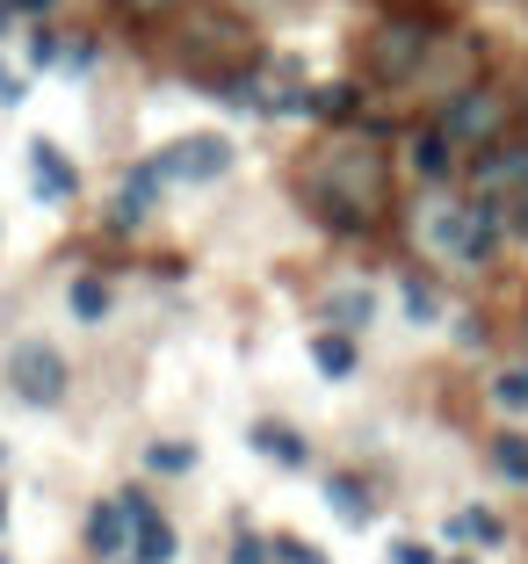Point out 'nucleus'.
Listing matches in <instances>:
<instances>
[{"mask_svg":"<svg viewBox=\"0 0 528 564\" xmlns=\"http://www.w3.org/2000/svg\"><path fill=\"white\" fill-rule=\"evenodd\" d=\"M8 15H51V0H8Z\"/></svg>","mask_w":528,"mask_h":564,"instance_id":"nucleus-30","label":"nucleus"},{"mask_svg":"<svg viewBox=\"0 0 528 564\" xmlns=\"http://www.w3.org/2000/svg\"><path fill=\"white\" fill-rule=\"evenodd\" d=\"M123 543H131L123 499H95V514H87V550H95V557H123Z\"/></svg>","mask_w":528,"mask_h":564,"instance_id":"nucleus-13","label":"nucleus"},{"mask_svg":"<svg viewBox=\"0 0 528 564\" xmlns=\"http://www.w3.org/2000/svg\"><path fill=\"white\" fill-rule=\"evenodd\" d=\"M123 521H131V564H174V529L160 521V507H152L146 492H123Z\"/></svg>","mask_w":528,"mask_h":564,"instance_id":"nucleus-5","label":"nucleus"},{"mask_svg":"<svg viewBox=\"0 0 528 564\" xmlns=\"http://www.w3.org/2000/svg\"><path fill=\"white\" fill-rule=\"evenodd\" d=\"M420 51H428V36H420L413 22H391V30L377 36V73L384 80H406V73H420Z\"/></svg>","mask_w":528,"mask_h":564,"instance_id":"nucleus-8","label":"nucleus"},{"mask_svg":"<svg viewBox=\"0 0 528 564\" xmlns=\"http://www.w3.org/2000/svg\"><path fill=\"white\" fill-rule=\"evenodd\" d=\"M442 131L456 138V152L463 145H493V138L507 131V95H493V87H456L449 109H442Z\"/></svg>","mask_w":528,"mask_h":564,"instance_id":"nucleus-3","label":"nucleus"},{"mask_svg":"<svg viewBox=\"0 0 528 564\" xmlns=\"http://www.w3.org/2000/svg\"><path fill=\"white\" fill-rule=\"evenodd\" d=\"M449 535H456V543H507V521H499L493 507H463V514L449 521Z\"/></svg>","mask_w":528,"mask_h":564,"instance_id":"nucleus-16","label":"nucleus"},{"mask_svg":"<svg viewBox=\"0 0 528 564\" xmlns=\"http://www.w3.org/2000/svg\"><path fill=\"white\" fill-rule=\"evenodd\" d=\"M326 507L347 521V529H369V521H377V499H369V485L347 478V470H341V478H326Z\"/></svg>","mask_w":528,"mask_h":564,"instance_id":"nucleus-14","label":"nucleus"},{"mask_svg":"<svg viewBox=\"0 0 528 564\" xmlns=\"http://www.w3.org/2000/svg\"><path fill=\"white\" fill-rule=\"evenodd\" d=\"M231 564H276V550H268L254 529H239V535H231Z\"/></svg>","mask_w":528,"mask_h":564,"instance_id":"nucleus-25","label":"nucleus"},{"mask_svg":"<svg viewBox=\"0 0 528 564\" xmlns=\"http://www.w3.org/2000/svg\"><path fill=\"white\" fill-rule=\"evenodd\" d=\"M406 160H413V174H420V182H449V174H456V138H449L442 123H428V131H413Z\"/></svg>","mask_w":528,"mask_h":564,"instance_id":"nucleus-9","label":"nucleus"},{"mask_svg":"<svg viewBox=\"0 0 528 564\" xmlns=\"http://www.w3.org/2000/svg\"><path fill=\"white\" fill-rule=\"evenodd\" d=\"M312 362H319V377L347 383V377H355V340H347L341 326H333V333H319V340H312Z\"/></svg>","mask_w":528,"mask_h":564,"instance_id":"nucleus-15","label":"nucleus"},{"mask_svg":"<svg viewBox=\"0 0 528 564\" xmlns=\"http://www.w3.org/2000/svg\"><path fill=\"white\" fill-rule=\"evenodd\" d=\"M30 58H36V66H58V36L36 30V36H30Z\"/></svg>","mask_w":528,"mask_h":564,"instance_id":"nucleus-29","label":"nucleus"},{"mask_svg":"<svg viewBox=\"0 0 528 564\" xmlns=\"http://www.w3.org/2000/svg\"><path fill=\"white\" fill-rule=\"evenodd\" d=\"M406 318H413V326H434V318H442V297H434L420 275L406 282Z\"/></svg>","mask_w":528,"mask_h":564,"instance_id":"nucleus-22","label":"nucleus"},{"mask_svg":"<svg viewBox=\"0 0 528 564\" xmlns=\"http://www.w3.org/2000/svg\"><path fill=\"white\" fill-rule=\"evenodd\" d=\"M0 30H8V0H0Z\"/></svg>","mask_w":528,"mask_h":564,"instance_id":"nucleus-34","label":"nucleus"},{"mask_svg":"<svg viewBox=\"0 0 528 564\" xmlns=\"http://www.w3.org/2000/svg\"><path fill=\"white\" fill-rule=\"evenodd\" d=\"M0 529H8V492H0Z\"/></svg>","mask_w":528,"mask_h":564,"instance_id":"nucleus-33","label":"nucleus"},{"mask_svg":"<svg viewBox=\"0 0 528 564\" xmlns=\"http://www.w3.org/2000/svg\"><path fill=\"white\" fill-rule=\"evenodd\" d=\"M391 564H442V557H434L428 543H413V535H398V543H391Z\"/></svg>","mask_w":528,"mask_h":564,"instance_id":"nucleus-26","label":"nucleus"},{"mask_svg":"<svg viewBox=\"0 0 528 564\" xmlns=\"http://www.w3.org/2000/svg\"><path fill=\"white\" fill-rule=\"evenodd\" d=\"M528 188V145H485V160H478V196H521Z\"/></svg>","mask_w":528,"mask_h":564,"instance_id":"nucleus-7","label":"nucleus"},{"mask_svg":"<svg viewBox=\"0 0 528 564\" xmlns=\"http://www.w3.org/2000/svg\"><path fill=\"white\" fill-rule=\"evenodd\" d=\"M268 550H276V564H326V550L304 543V535H282V543H268Z\"/></svg>","mask_w":528,"mask_h":564,"instance_id":"nucleus-24","label":"nucleus"},{"mask_svg":"<svg viewBox=\"0 0 528 564\" xmlns=\"http://www.w3.org/2000/svg\"><path fill=\"white\" fill-rule=\"evenodd\" d=\"M160 166H131V174H123V188H116V225H146V210H152V203H160Z\"/></svg>","mask_w":528,"mask_h":564,"instance_id":"nucleus-11","label":"nucleus"},{"mask_svg":"<svg viewBox=\"0 0 528 564\" xmlns=\"http://www.w3.org/2000/svg\"><path fill=\"white\" fill-rule=\"evenodd\" d=\"M247 442L261 448L268 464H282V470H304V464H312V442H304L298 427H282V420H261V427H254Z\"/></svg>","mask_w":528,"mask_h":564,"instance_id":"nucleus-12","label":"nucleus"},{"mask_svg":"<svg viewBox=\"0 0 528 564\" xmlns=\"http://www.w3.org/2000/svg\"><path fill=\"white\" fill-rule=\"evenodd\" d=\"M66 304H73V318L95 326V318H109V282H101V275H73L66 282Z\"/></svg>","mask_w":528,"mask_h":564,"instance_id":"nucleus-17","label":"nucleus"},{"mask_svg":"<svg viewBox=\"0 0 528 564\" xmlns=\"http://www.w3.org/2000/svg\"><path fill=\"white\" fill-rule=\"evenodd\" d=\"M347 101H355V87H319V95H304V117H347Z\"/></svg>","mask_w":528,"mask_h":564,"instance_id":"nucleus-23","label":"nucleus"},{"mask_svg":"<svg viewBox=\"0 0 528 564\" xmlns=\"http://www.w3.org/2000/svg\"><path fill=\"white\" fill-rule=\"evenodd\" d=\"M449 564H471V557H449Z\"/></svg>","mask_w":528,"mask_h":564,"instance_id":"nucleus-35","label":"nucleus"},{"mask_svg":"<svg viewBox=\"0 0 528 564\" xmlns=\"http://www.w3.org/2000/svg\"><path fill=\"white\" fill-rule=\"evenodd\" d=\"M326 318L341 333H355V326H369V318H377V297H369V290H333V297H326Z\"/></svg>","mask_w":528,"mask_h":564,"instance_id":"nucleus-18","label":"nucleus"},{"mask_svg":"<svg viewBox=\"0 0 528 564\" xmlns=\"http://www.w3.org/2000/svg\"><path fill=\"white\" fill-rule=\"evenodd\" d=\"M493 464L507 470L514 485H528V434H499V442H493Z\"/></svg>","mask_w":528,"mask_h":564,"instance_id":"nucleus-21","label":"nucleus"},{"mask_svg":"<svg viewBox=\"0 0 528 564\" xmlns=\"http://www.w3.org/2000/svg\"><path fill=\"white\" fill-rule=\"evenodd\" d=\"M507 232H514V239H521V247H528V188H521V196L507 203Z\"/></svg>","mask_w":528,"mask_h":564,"instance_id":"nucleus-28","label":"nucleus"},{"mask_svg":"<svg viewBox=\"0 0 528 564\" xmlns=\"http://www.w3.org/2000/svg\"><path fill=\"white\" fill-rule=\"evenodd\" d=\"M30 166H36V196L44 203H66L73 188H80V174L66 166V152L51 145V138H30Z\"/></svg>","mask_w":528,"mask_h":564,"instance_id":"nucleus-10","label":"nucleus"},{"mask_svg":"<svg viewBox=\"0 0 528 564\" xmlns=\"http://www.w3.org/2000/svg\"><path fill=\"white\" fill-rule=\"evenodd\" d=\"M196 456H203L196 442H152V448H146V464L160 470V478H182V470H196Z\"/></svg>","mask_w":528,"mask_h":564,"instance_id":"nucleus-19","label":"nucleus"},{"mask_svg":"<svg viewBox=\"0 0 528 564\" xmlns=\"http://www.w3.org/2000/svg\"><path fill=\"white\" fill-rule=\"evenodd\" d=\"M66 383H73V369L51 340H15V348H8V391H15L22 405L51 413V405L66 399Z\"/></svg>","mask_w":528,"mask_h":564,"instance_id":"nucleus-2","label":"nucleus"},{"mask_svg":"<svg viewBox=\"0 0 528 564\" xmlns=\"http://www.w3.org/2000/svg\"><path fill=\"white\" fill-rule=\"evenodd\" d=\"M493 405H499V413H528V362L493 377Z\"/></svg>","mask_w":528,"mask_h":564,"instance_id":"nucleus-20","label":"nucleus"},{"mask_svg":"<svg viewBox=\"0 0 528 564\" xmlns=\"http://www.w3.org/2000/svg\"><path fill=\"white\" fill-rule=\"evenodd\" d=\"M152 166H160V182H217L231 166V145L217 131H196V138H174Z\"/></svg>","mask_w":528,"mask_h":564,"instance_id":"nucleus-4","label":"nucleus"},{"mask_svg":"<svg viewBox=\"0 0 528 564\" xmlns=\"http://www.w3.org/2000/svg\"><path fill=\"white\" fill-rule=\"evenodd\" d=\"M420 239L434 253H449V261H463L471 253V203H428L420 210Z\"/></svg>","mask_w":528,"mask_h":564,"instance_id":"nucleus-6","label":"nucleus"},{"mask_svg":"<svg viewBox=\"0 0 528 564\" xmlns=\"http://www.w3.org/2000/svg\"><path fill=\"white\" fill-rule=\"evenodd\" d=\"M58 66H66V73H87V66H95V44H58Z\"/></svg>","mask_w":528,"mask_h":564,"instance_id":"nucleus-27","label":"nucleus"},{"mask_svg":"<svg viewBox=\"0 0 528 564\" xmlns=\"http://www.w3.org/2000/svg\"><path fill=\"white\" fill-rule=\"evenodd\" d=\"M123 8H138V15H152V8H166V0H123Z\"/></svg>","mask_w":528,"mask_h":564,"instance_id":"nucleus-32","label":"nucleus"},{"mask_svg":"<svg viewBox=\"0 0 528 564\" xmlns=\"http://www.w3.org/2000/svg\"><path fill=\"white\" fill-rule=\"evenodd\" d=\"M0 101H22V80H8V73H0Z\"/></svg>","mask_w":528,"mask_h":564,"instance_id":"nucleus-31","label":"nucleus"},{"mask_svg":"<svg viewBox=\"0 0 528 564\" xmlns=\"http://www.w3.org/2000/svg\"><path fill=\"white\" fill-rule=\"evenodd\" d=\"M312 196L341 232H363L369 217L384 210V160L369 145H333L326 166H319V182H312Z\"/></svg>","mask_w":528,"mask_h":564,"instance_id":"nucleus-1","label":"nucleus"}]
</instances>
